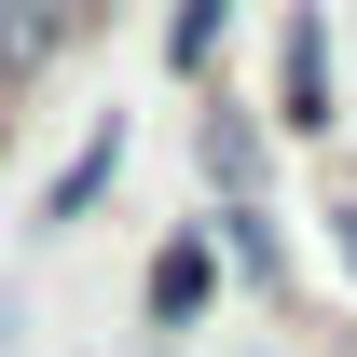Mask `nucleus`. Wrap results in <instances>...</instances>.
Instances as JSON below:
<instances>
[{"mask_svg": "<svg viewBox=\"0 0 357 357\" xmlns=\"http://www.w3.org/2000/svg\"><path fill=\"white\" fill-rule=\"evenodd\" d=\"M220 55H234V0H178V14H165V83L206 96V83H220Z\"/></svg>", "mask_w": 357, "mask_h": 357, "instance_id": "nucleus-3", "label": "nucleus"}, {"mask_svg": "<svg viewBox=\"0 0 357 357\" xmlns=\"http://www.w3.org/2000/svg\"><path fill=\"white\" fill-rule=\"evenodd\" d=\"M316 248L357 275V178H330V192H316Z\"/></svg>", "mask_w": 357, "mask_h": 357, "instance_id": "nucleus-5", "label": "nucleus"}, {"mask_svg": "<svg viewBox=\"0 0 357 357\" xmlns=\"http://www.w3.org/2000/svg\"><path fill=\"white\" fill-rule=\"evenodd\" d=\"M110 165H124V110H96V124H83V151L55 165V192H42V220H28V234H69V220L96 206V178H110Z\"/></svg>", "mask_w": 357, "mask_h": 357, "instance_id": "nucleus-4", "label": "nucleus"}, {"mask_svg": "<svg viewBox=\"0 0 357 357\" xmlns=\"http://www.w3.org/2000/svg\"><path fill=\"white\" fill-rule=\"evenodd\" d=\"M275 137H330V14L316 0L275 14Z\"/></svg>", "mask_w": 357, "mask_h": 357, "instance_id": "nucleus-1", "label": "nucleus"}, {"mask_svg": "<svg viewBox=\"0 0 357 357\" xmlns=\"http://www.w3.org/2000/svg\"><path fill=\"white\" fill-rule=\"evenodd\" d=\"M206 289H220V234L178 220L165 248H151V275H137V330H192V316H206Z\"/></svg>", "mask_w": 357, "mask_h": 357, "instance_id": "nucleus-2", "label": "nucleus"}]
</instances>
